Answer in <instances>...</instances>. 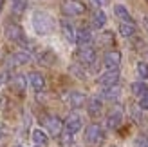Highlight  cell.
Segmentation results:
<instances>
[{
	"mask_svg": "<svg viewBox=\"0 0 148 147\" xmlns=\"http://www.w3.org/2000/svg\"><path fill=\"white\" fill-rule=\"evenodd\" d=\"M43 126L47 127L51 136H60L62 135L63 122L58 118V116H45V118H43Z\"/></svg>",
	"mask_w": 148,
	"mask_h": 147,
	"instance_id": "cell-5",
	"label": "cell"
},
{
	"mask_svg": "<svg viewBox=\"0 0 148 147\" xmlns=\"http://www.w3.org/2000/svg\"><path fill=\"white\" fill-rule=\"evenodd\" d=\"M13 82H14V85H16L18 91H24L25 85H27V78H25L24 75H16V76L13 78Z\"/></svg>",
	"mask_w": 148,
	"mask_h": 147,
	"instance_id": "cell-25",
	"label": "cell"
},
{
	"mask_svg": "<svg viewBox=\"0 0 148 147\" xmlns=\"http://www.w3.org/2000/svg\"><path fill=\"white\" fill-rule=\"evenodd\" d=\"M11 7L14 13H24L25 7H27V0H11Z\"/></svg>",
	"mask_w": 148,
	"mask_h": 147,
	"instance_id": "cell-24",
	"label": "cell"
},
{
	"mask_svg": "<svg viewBox=\"0 0 148 147\" xmlns=\"http://www.w3.org/2000/svg\"><path fill=\"white\" fill-rule=\"evenodd\" d=\"M38 60L43 65H54L56 60H58V56H56V53L53 49H45V51H42V53L38 55Z\"/></svg>",
	"mask_w": 148,
	"mask_h": 147,
	"instance_id": "cell-17",
	"label": "cell"
},
{
	"mask_svg": "<svg viewBox=\"0 0 148 147\" xmlns=\"http://www.w3.org/2000/svg\"><path fill=\"white\" fill-rule=\"evenodd\" d=\"M136 71H137V75L141 76L143 80H145V78H148V64H146V62H137Z\"/></svg>",
	"mask_w": 148,
	"mask_h": 147,
	"instance_id": "cell-26",
	"label": "cell"
},
{
	"mask_svg": "<svg viewBox=\"0 0 148 147\" xmlns=\"http://www.w3.org/2000/svg\"><path fill=\"white\" fill-rule=\"evenodd\" d=\"M103 62H105L107 71H116L121 65V53H119V51H116V49L114 51H107Z\"/></svg>",
	"mask_w": 148,
	"mask_h": 147,
	"instance_id": "cell-7",
	"label": "cell"
},
{
	"mask_svg": "<svg viewBox=\"0 0 148 147\" xmlns=\"http://www.w3.org/2000/svg\"><path fill=\"white\" fill-rule=\"evenodd\" d=\"M31 138H33L34 145H40V147H45L49 144V136H47V133L43 129H34L31 133Z\"/></svg>",
	"mask_w": 148,
	"mask_h": 147,
	"instance_id": "cell-18",
	"label": "cell"
},
{
	"mask_svg": "<svg viewBox=\"0 0 148 147\" xmlns=\"http://www.w3.org/2000/svg\"><path fill=\"white\" fill-rule=\"evenodd\" d=\"M105 24H107V15H105V11L98 9L92 15V26L96 29H101V27H105Z\"/></svg>",
	"mask_w": 148,
	"mask_h": 147,
	"instance_id": "cell-22",
	"label": "cell"
},
{
	"mask_svg": "<svg viewBox=\"0 0 148 147\" xmlns=\"http://www.w3.org/2000/svg\"><path fill=\"white\" fill-rule=\"evenodd\" d=\"M130 89H132V94H134V96H139V98H141L143 94L148 93V85H146L145 82H134Z\"/></svg>",
	"mask_w": 148,
	"mask_h": 147,
	"instance_id": "cell-23",
	"label": "cell"
},
{
	"mask_svg": "<svg viewBox=\"0 0 148 147\" xmlns=\"http://www.w3.org/2000/svg\"><path fill=\"white\" fill-rule=\"evenodd\" d=\"M76 42L79 44L81 47L90 46V42H92V33H90V29H87V27L78 29V31H76Z\"/></svg>",
	"mask_w": 148,
	"mask_h": 147,
	"instance_id": "cell-13",
	"label": "cell"
},
{
	"mask_svg": "<svg viewBox=\"0 0 148 147\" xmlns=\"http://www.w3.org/2000/svg\"><path fill=\"white\" fill-rule=\"evenodd\" d=\"M74 135H71V133H67V131H65V133L62 135V145L63 147H71L72 144H74V138H72Z\"/></svg>",
	"mask_w": 148,
	"mask_h": 147,
	"instance_id": "cell-27",
	"label": "cell"
},
{
	"mask_svg": "<svg viewBox=\"0 0 148 147\" xmlns=\"http://www.w3.org/2000/svg\"><path fill=\"white\" fill-rule=\"evenodd\" d=\"M101 38H103V42H112V33H103V36H101Z\"/></svg>",
	"mask_w": 148,
	"mask_h": 147,
	"instance_id": "cell-32",
	"label": "cell"
},
{
	"mask_svg": "<svg viewBox=\"0 0 148 147\" xmlns=\"http://www.w3.org/2000/svg\"><path fill=\"white\" fill-rule=\"evenodd\" d=\"M31 22H33L34 33L40 36H45L54 29V18L45 11H34L31 17Z\"/></svg>",
	"mask_w": 148,
	"mask_h": 147,
	"instance_id": "cell-1",
	"label": "cell"
},
{
	"mask_svg": "<svg viewBox=\"0 0 148 147\" xmlns=\"http://www.w3.org/2000/svg\"><path fill=\"white\" fill-rule=\"evenodd\" d=\"M62 11L67 17H79V15L85 13V6L79 0H65L62 4Z\"/></svg>",
	"mask_w": 148,
	"mask_h": 147,
	"instance_id": "cell-4",
	"label": "cell"
},
{
	"mask_svg": "<svg viewBox=\"0 0 148 147\" xmlns=\"http://www.w3.org/2000/svg\"><path fill=\"white\" fill-rule=\"evenodd\" d=\"M69 104H71V107H74V109H78V107H81L87 102V96H85V93H81V91H71L69 93Z\"/></svg>",
	"mask_w": 148,
	"mask_h": 147,
	"instance_id": "cell-14",
	"label": "cell"
},
{
	"mask_svg": "<svg viewBox=\"0 0 148 147\" xmlns=\"http://www.w3.org/2000/svg\"><path fill=\"white\" fill-rule=\"evenodd\" d=\"M2 7H4V0H0V11H2Z\"/></svg>",
	"mask_w": 148,
	"mask_h": 147,
	"instance_id": "cell-33",
	"label": "cell"
},
{
	"mask_svg": "<svg viewBox=\"0 0 148 147\" xmlns=\"http://www.w3.org/2000/svg\"><path fill=\"white\" fill-rule=\"evenodd\" d=\"M4 35L7 40L16 42V44H25V33L18 24H7L4 29Z\"/></svg>",
	"mask_w": 148,
	"mask_h": 147,
	"instance_id": "cell-3",
	"label": "cell"
},
{
	"mask_svg": "<svg viewBox=\"0 0 148 147\" xmlns=\"http://www.w3.org/2000/svg\"><path fill=\"white\" fill-rule=\"evenodd\" d=\"M29 62H31V55H29V51H25V49H20L16 53H13V56H11L13 65H25Z\"/></svg>",
	"mask_w": 148,
	"mask_h": 147,
	"instance_id": "cell-12",
	"label": "cell"
},
{
	"mask_svg": "<svg viewBox=\"0 0 148 147\" xmlns=\"http://www.w3.org/2000/svg\"><path fill=\"white\" fill-rule=\"evenodd\" d=\"M78 58L83 65H94L96 64V49H92L90 46L81 47L79 53H78Z\"/></svg>",
	"mask_w": 148,
	"mask_h": 147,
	"instance_id": "cell-10",
	"label": "cell"
},
{
	"mask_svg": "<svg viewBox=\"0 0 148 147\" xmlns=\"http://www.w3.org/2000/svg\"><path fill=\"white\" fill-rule=\"evenodd\" d=\"M136 24L134 22H121L119 24V35L123 38H132V36L136 35Z\"/></svg>",
	"mask_w": 148,
	"mask_h": 147,
	"instance_id": "cell-19",
	"label": "cell"
},
{
	"mask_svg": "<svg viewBox=\"0 0 148 147\" xmlns=\"http://www.w3.org/2000/svg\"><path fill=\"white\" fill-rule=\"evenodd\" d=\"M101 109H103V102L99 96H92L90 100H88V104H87V111L90 116H98L101 113Z\"/></svg>",
	"mask_w": 148,
	"mask_h": 147,
	"instance_id": "cell-16",
	"label": "cell"
},
{
	"mask_svg": "<svg viewBox=\"0 0 148 147\" xmlns=\"http://www.w3.org/2000/svg\"><path fill=\"white\" fill-rule=\"evenodd\" d=\"M65 131L67 133H71V135H76L78 131L83 127V120H81V116L78 114V113H71L69 116H67V120H65Z\"/></svg>",
	"mask_w": 148,
	"mask_h": 147,
	"instance_id": "cell-6",
	"label": "cell"
},
{
	"mask_svg": "<svg viewBox=\"0 0 148 147\" xmlns=\"http://www.w3.org/2000/svg\"><path fill=\"white\" fill-rule=\"evenodd\" d=\"M90 2H92V6H96V7H98V9H101L103 6H107V2H108V0H90Z\"/></svg>",
	"mask_w": 148,
	"mask_h": 147,
	"instance_id": "cell-31",
	"label": "cell"
},
{
	"mask_svg": "<svg viewBox=\"0 0 148 147\" xmlns=\"http://www.w3.org/2000/svg\"><path fill=\"white\" fill-rule=\"evenodd\" d=\"M98 82L103 85V87H110V85H117L119 82V71H105L103 75L98 78Z\"/></svg>",
	"mask_w": 148,
	"mask_h": 147,
	"instance_id": "cell-11",
	"label": "cell"
},
{
	"mask_svg": "<svg viewBox=\"0 0 148 147\" xmlns=\"http://www.w3.org/2000/svg\"><path fill=\"white\" fill-rule=\"evenodd\" d=\"M103 140H105V133L98 123H90L85 129V142L88 145H99Z\"/></svg>",
	"mask_w": 148,
	"mask_h": 147,
	"instance_id": "cell-2",
	"label": "cell"
},
{
	"mask_svg": "<svg viewBox=\"0 0 148 147\" xmlns=\"http://www.w3.org/2000/svg\"><path fill=\"white\" fill-rule=\"evenodd\" d=\"M114 15L121 22H132V17H130V13L127 9V6H123V4H116L114 6Z\"/></svg>",
	"mask_w": 148,
	"mask_h": 147,
	"instance_id": "cell-20",
	"label": "cell"
},
{
	"mask_svg": "<svg viewBox=\"0 0 148 147\" xmlns=\"http://www.w3.org/2000/svg\"><path fill=\"white\" fill-rule=\"evenodd\" d=\"M14 147H22V145H14Z\"/></svg>",
	"mask_w": 148,
	"mask_h": 147,
	"instance_id": "cell-34",
	"label": "cell"
},
{
	"mask_svg": "<svg viewBox=\"0 0 148 147\" xmlns=\"http://www.w3.org/2000/svg\"><path fill=\"white\" fill-rule=\"evenodd\" d=\"M139 109H143V111H148V93L143 94V96L139 98Z\"/></svg>",
	"mask_w": 148,
	"mask_h": 147,
	"instance_id": "cell-28",
	"label": "cell"
},
{
	"mask_svg": "<svg viewBox=\"0 0 148 147\" xmlns=\"http://www.w3.org/2000/svg\"><path fill=\"white\" fill-rule=\"evenodd\" d=\"M27 82H29V85L33 87V89L36 91V93H40V91H43L45 89V76L42 75V73H38V71H33V73H29V76H27Z\"/></svg>",
	"mask_w": 148,
	"mask_h": 147,
	"instance_id": "cell-8",
	"label": "cell"
},
{
	"mask_svg": "<svg viewBox=\"0 0 148 147\" xmlns=\"http://www.w3.org/2000/svg\"><path fill=\"white\" fill-rule=\"evenodd\" d=\"M62 33H63V36H65L69 42H76V29L72 27L71 22H67V20L62 22Z\"/></svg>",
	"mask_w": 148,
	"mask_h": 147,
	"instance_id": "cell-21",
	"label": "cell"
},
{
	"mask_svg": "<svg viewBox=\"0 0 148 147\" xmlns=\"http://www.w3.org/2000/svg\"><path fill=\"white\" fill-rule=\"evenodd\" d=\"M137 147H148V138L146 136H139L137 138Z\"/></svg>",
	"mask_w": 148,
	"mask_h": 147,
	"instance_id": "cell-30",
	"label": "cell"
},
{
	"mask_svg": "<svg viewBox=\"0 0 148 147\" xmlns=\"http://www.w3.org/2000/svg\"><path fill=\"white\" fill-rule=\"evenodd\" d=\"M121 123H123V109L116 107L107 116V127L108 129H117V127H121Z\"/></svg>",
	"mask_w": 148,
	"mask_h": 147,
	"instance_id": "cell-9",
	"label": "cell"
},
{
	"mask_svg": "<svg viewBox=\"0 0 148 147\" xmlns=\"http://www.w3.org/2000/svg\"><path fill=\"white\" fill-rule=\"evenodd\" d=\"M101 96L105 98V100H110V102H114L121 96V87L119 85H110V87H103V91H101Z\"/></svg>",
	"mask_w": 148,
	"mask_h": 147,
	"instance_id": "cell-15",
	"label": "cell"
},
{
	"mask_svg": "<svg viewBox=\"0 0 148 147\" xmlns=\"http://www.w3.org/2000/svg\"><path fill=\"white\" fill-rule=\"evenodd\" d=\"M71 71H72V73H74V75H76L78 78H81V80H83V78H85V73H83V71H81V69H78V67H76V65H72V67H71Z\"/></svg>",
	"mask_w": 148,
	"mask_h": 147,
	"instance_id": "cell-29",
	"label": "cell"
},
{
	"mask_svg": "<svg viewBox=\"0 0 148 147\" xmlns=\"http://www.w3.org/2000/svg\"><path fill=\"white\" fill-rule=\"evenodd\" d=\"M34 147H40V145H34Z\"/></svg>",
	"mask_w": 148,
	"mask_h": 147,
	"instance_id": "cell-35",
	"label": "cell"
}]
</instances>
